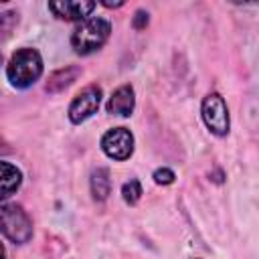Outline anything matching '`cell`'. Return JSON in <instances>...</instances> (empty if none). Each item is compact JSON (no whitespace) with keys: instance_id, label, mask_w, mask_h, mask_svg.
<instances>
[{"instance_id":"1","label":"cell","mask_w":259,"mask_h":259,"mask_svg":"<svg viewBox=\"0 0 259 259\" xmlns=\"http://www.w3.org/2000/svg\"><path fill=\"white\" fill-rule=\"evenodd\" d=\"M42 73V59L34 49H20L12 55L6 75L14 87H30Z\"/></svg>"},{"instance_id":"2","label":"cell","mask_w":259,"mask_h":259,"mask_svg":"<svg viewBox=\"0 0 259 259\" xmlns=\"http://www.w3.org/2000/svg\"><path fill=\"white\" fill-rule=\"evenodd\" d=\"M109 30H111V26H109L107 20H103V18H87L73 30L71 45H73V49L77 53L89 55V53L97 51L99 47H103V42L109 36Z\"/></svg>"},{"instance_id":"3","label":"cell","mask_w":259,"mask_h":259,"mask_svg":"<svg viewBox=\"0 0 259 259\" xmlns=\"http://www.w3.org/2000/svg\"><path fill=\"white\" fill-rule=\"evenodd\" d=\"M0 233L12 243H26L32 237V223L18 204H0Z\"/></svg>"},{"instance_id":"4","label":"cell","mask_w":259,"mask_h":259,"mask_svg":"<svg viewBox=\"0 0 259 259\" xmlns=\"http://www.w3.org/2000/svg\"><path fill=\"white\" fill-rule=\"evenodd\" d=\"M202 119H204L206 127L217 136H225L229 132V111H227V105L219 93H210L204 97Z\"/></svg>"},{"instance_id":"5","label":"cell","mask_w":259,"mask_h":259,"mask_svg":"<svg viewBox=\"0 0 259 259\" xmlns=\"http://www.w3.org/2000/svg\"><path fill=\"white\" fill-rule=\"evenodd\" d=\"M99 101H101V89L97 85H89L85 87L71 103L69 107V119L73 123H81L85 121L87 117H91L97 107H99Z\"/></svg>"},{"instance_id":"6","label":"cell","mask_w":259,"mask_h":259,"mask_svg":"<svg viewBox=\"0 0 259 259\" xmlns=\"http://www.w3.org/2000/svg\"><path fill=\"white\" fill-rule=\"evenodd\" d=\"M103 152L113 160H125L134 152V136L125 127H113L109 130L101 140Z\"/></svg>"},{"instance_id":"7","label":"cell","mask_w":259,"mask_h":259,"mask_svg":"<svg viewBox=\"0 0 259 259\" xmlns=\"http://www.w3.org/2000/svg\"><path fill=\"white\" fill-rule=\"evenodd\" d=\"M49 8L55 12V16L63 20H83L89 16L95 8V2H85V0H63V2H51Z\"/></svg>"},{"instance_id":"8","label":"cell","mask_w":259,"mask_h":259,"mask_svg":"<svg viewBox=\"0 0 259 259\" xmlns=\"http://www.w3.org/2000/svg\"><path fill=\"white\" fill-rule=\"evenodd\" d=\"M136 105V97H134V89L130 85H121L119 89L113 91V95L107 101V111L111 115H130L134 111Z\"/></svg>"},{"instance_id":"9","label":"cell","mask_w":259,"mask_h":259,"mask_svg":"<svg viewBox=\"0 0 259 259\" xmlns=\"http://www.w3.org/2000/svg\"><path fill=\"white\" fill-rule=\"evenodd\" d=\"M20 180H22V174L16 166L8 162H0V200L14 194L20 186Z\"/></svg>"},{"instance_id":"10","label":"cell","mask_w":259,"mask_h":259,"mask_svg":"<svg viewBox=\"0 0 259 259\" xmlns=\"http://www.w3.org/2000/svg\"><path fill=\"white\" fill-rule=\"evenodd\" d=\"M79 75V69L77 67H65L57 73H53L49 77V83H47V91L51 93H57V91H63L65 87H69Z\"/></svg>"},{"instance_id":"11","label":"cell","mask_w":259,"mask_h":259,"mask_svg":"<svg viewBox=\"0 0 259 259\" xmlns=\"http://www.w3.org/2000/svg\"><path fill=\"white\" fill-rule=\"evenodd\" d=\"M91 192L95 200H105L111 192V178L105 168H97L91 174Z\"/></svg>"},{"instance_id":"12","label":"cell","mask_w":259,"mask_h":259,"mask_svg":"<svg viewBox=\"0 0 259 259\" xmlns=\"http://www.w3.org/2000/svg\"><path fill=\"white\" fill-rule=\"evenodd\" d=\"M16 24H18V14L16 12L8 10V12H2L0 14V42L6 40L12 34V30H14Z\"/></svg>"},{"instance_id":"13","label":"cell","mask_w":259,"mask_h":259,"mask_svg":"<svg viewBox=\"0 0 259 259\" xmlns=\"http://www.w3.org/2000/svg\"><path fill=\"white\" fill-rule=\"evenodd\" d=\"M121 194H123V200H125L127 204H136V202L140 200V196H142V186H140V182H138V180L125 182L123 188H121Z\"/></svg>"},{"instance_id":"14","label":"cell","mask_w":259,"mask_h":259,"mask_svg":"<svg viewBox=\"0 0 259 259\" xmlns=\"http://www.w3.org/2000/svg\"><path fill=\"white\" fill-rule=\"evenodd\" d=\"M154 180H156V184H170V182H174V172L168 168H158L154 172Z\"/></svg>"},{"instance_id":"15","label":"cell","mask_w":259,"mask_h":259,"mask_svg":"<svg viewBox=\"0 0 259 259\" xmlns=\"http://www.w3.org/2000/svg\"><path fill=\"white\" fill-rule=\"evenodd\" d=\"M146 24H148V12L138 10V12H136V16H134V28L142 30V28H146Z\"/></svg>"},{"instance_id":"16","label":"cell","mask_w":259,"mask_h":259,"mask_svg":"<svg viewBox=\"0 0 259 259\" xmlns=\"http://www.w3.org/2000/svg\"><path fill=\"white\" fill-rule=\"evenodd\" d=\"M123 2H111V0H103V6H107V8H117V6H121Z\"/></svg>"},{"instance_id":"17","label":"cell","mask_w":259,"mask_h":259,"mask_svg":"<svg viewBox=\"0 0 259 259\" xmlns=\"http://www.w3.org/2000/svg\"><path fill=\"white\" fill-rule=\"evenodd\" d=\"M0 259H6V251H4V247H2V243H0Z\"/></svg>"},{"instance_id":"18","label":"cell","mask_w":259,"mask_h":259,"mask_svg":"<svg viewBox=\"0 0 259 259\" xmlns=\"http://www.w3.org/2000/svg\"><path fill=\"white\" fill-rule=\"evenodd\" d=\"M0 65H2V55H0Z\"/></svg>"}]
</instances>
